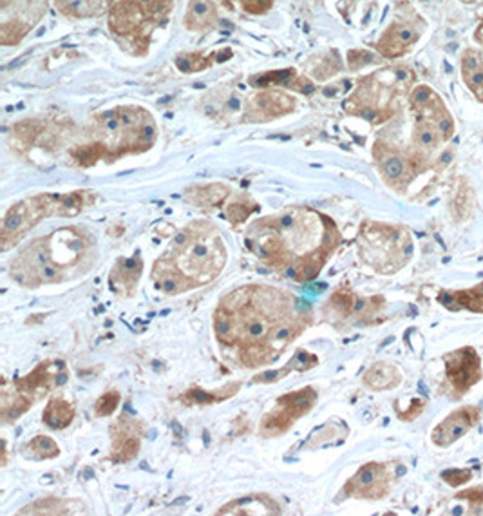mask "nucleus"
<instances>
[{
	"mask_svg": "<svg viewBox=\"0 0 483 516\" xmlns=\"http://www.w3.org/2000/svg\"><path fill=\"white\" fill-rule=\"evenodd\" d=\"M118 404H120V393L116 390L107 391L105 395H102L98 399L96 406H94V411H96V417H109L116 411Z\"/></svg>",
	"mask_w": 483,
	"mask_h": 516,
	"instance_id": "412c9836",
	"label": "nucleus"
},
{
	"mask_svg": "<svg viewBox=\"0 0 483 516\" xmlns=\"http://www.w3.org/2000/svg\"><path fill=\"white\" fill-rule=\"evenodd\" d=\"M431 95H433V92H431L429 87H425V86L416 87L411 100H413V103H415V106H424V103H427V101H429Z\"/></svg>",
	"mask_w": 483,
	"mask_h": 516,
	"instance_id": "a878e982",
	"label": "nucleus"
},
{
	"mask_svg": "<svg viewBox=\"0 0 483 516\" xmlns=\"http://www.w3.org/2000/svg\"><path fill=\"white\" fill-rule=\"evenodd\" d=\"M152 279H154L156 286L163 290L165 294H181L187 290H192V283L185 277L181 272L172 265V261L167 256L158 259L152 268Z\"/></svg>",
	"mask_w": 483,
	"mask_h": 516,
	"instance_id": "9b49d317",
	"label": "nucleus"
},
{
	"mask_svg": "<svg viewBox=\"0 0 483 516\" xmlns=\"http://www.w3.org/2000/svg\"><path fill=\"white\" fill-rule=\"evenodd\" d=\"M228 196V188L223 187V185H210V187L203 188H196V190H190V194H187V198L192 199L196 205H201V207H216V205H221V201Z\"/></svg>",
	"mask_w": 483,
	"mask_h": 516,
	"instance_id": "a211bd4d",
	"label": "nucleus"
},
{
	"mask_svg": "<svg viewBox=\"0 0 483 516\" xmlns=\"http://www.w3.org/2000/svg\"><path fill=\"white\" fill-rule=\"evenodd\" d=\"M386 468L380 464H367L357 471V475L346 484V495L348 497L360 498H380L386 495Z\"/></svg>",
	"mask_w": 483,
	"mask_h": 516,
	"instance_id": "1a4fd4ad",
	"label": "nucleus"
},
{
	"mask_svg": "<svg viewBox=\"0 0 483 516\" xmlns=\"http://www.w3.org/2000/svg\"><path fill=\"white\" fill-rule=\"evenodd\" d=\"M143 431H145V426H143L141 420L132 419L127 413H123L111 428V460L125 464L129 460L136 459V455L140 453Z\"/></svg>",
	"mask_w": 483,
	"mask_h": 516,
	"instance_id": "0eeeda50",
	"label": "nucleus"
},
{
	"mask_svg": "<svg viewBox=\"0 0 483 516\" xmlns=\"http://www.w3.org/2000/svg\"><path fill=\"white\" fill-rule=\"evenodd\" d=\"M65 381H68V372H65V364L62 361H44L40 362L30 375L13 381V386L37 401L39 397L45 395L49 390L62 386Z\"/></svg>",
	"mask_w": 483,
	"mask_h": 516,
	"instance_id": "6e6552de",
	"label": "nucleus"
},
{
	"mask_svg": "<svg viewBox=\"0 0 483 516\" xmlns=\"http://www.w3.org/2000/svg\"><path fill=\"white\" fill-rule=\"evenodd\" d=\"M308 321L309 315L291 294L248 285L223 297L214 330L219 343L241 350L239 357L245 366L256 368L276 361Z\"/></svg>",
	"mask_w": 483,
	"mask_h": 516,
	"instance_id": "f257e3e1",
	"label": "nucleus"
},
{
	"mask_svg": "<svg viewBox=\"0 0 483 516\" xmlns=\"http://www.w3.org/2000/svg\"><path fill=\"white\" fill-rule=\"evenodd\" d=\"M143 263L140 259V254H134V257L129 259H118L114 268L111 272V288L120 295H132L134 288L140 281Z\"/></svg>",
	"mask_w": 483,
	"mask_h": 516,
	"instance_id": "9d476101",
	"label": "nucleus"
},
{
	"mask_svg": "<svg viewBox=\"0 0 483 516\" xmlns=\"http://www.w3.org/2000/svg\"><path fill=\"white\" fill-rule=\"evenodd\" d=\"M462 68H464V75L480 69V60H478V57H476V53H474V51H467V53L464 54V60H462Z\"/></svg>",
	"mask_w": 483,
	"mask_h": 516,
	"instance_id": "393cba45",
	"label": "nucleus"
},
{
	"mask_svg": "<svg viewBox=\"0 0 483 516\" xmlns=\"http://www.w3.org/2000/svg\"><path fill=\"white\" fill-rule=\"evenodd\" d=\"M338 243L335 225L308 208H291L251 225L247 245L263 263L299 281L315 279Z\"/></svg>",
	"mask_w": 483,
	"mask_h": 516,
	"instance_id": "f03ea898",
	"label": "nucleus"
},
{
	"mask_svg": "<svg viewBox=\"0 0 483 516\" xmlns=\"http://www.w3.org/2000/svg\"><path fill=\"white\" fill-rule=\"evenodd\" d=\"M42 419L51 430H65L74 419V406L63 401L62 397H53L45 406Z\"/></svg>",
	"mask_w": 483,
	"mask_h": 516,
	"instance_id": "4468645a",
	"label": "nucleus"
},
{
	"mask_svg": "<svg viewBox=\"0 0 483 516\" xmlns=\"http://www.w3.org/2000/svg\"><path fill=\"white\" fill-rule=\"evenodd\" d=\"M449 158H451V152H445L444 158H442V161H444V163H449Z\"/></svg>",
	"mask_w": 483,
	"mask_h": 516,
	"instance_id": "c85d7f7f",
	"label": "nucleus"
},
{
	"mask_svg": "<svg viewBox=\"0 0 483 516\" xmlns=\"http://www.w3.org/2000/svg\"><path fill=\"white\" fill-rule=\"evenodd\" d=\"M256 210V205H251L250 201H236L232 205H228L227 216L232 223L245 221L251 212Z\"/></svg>",
	"mask_w": 483,
	"mask_h": 516,
	"instance_id": "5701e85b",
	"label": "nucleus"
},
{
	"mask_svg": "<svg viewBox=\"0 0 483 516\" xmlns=\"http://www.w3.org/2000/svg\"><path fill=\"white\" fill-rule=\"evenodd\" d=\"M453 129H454L453 120H451L449 116H444V118L438 121V130L442 132V136H444V138H449V136L453 135Z\"/></svg>",
	"mask_w": 483,
	"mask_h": 516,
	"instance_id": "bb28decb",
	"label": "nucleus"
},
{
	"mask_svg": "<svg viewBox=\"0 0 483 516\" xmlns=\"http://www.w3.org/2000/svg\"><path fill=\"white\" fill-rule=\"evenodd\" d=\"M416 143L422 145V147H435V130H431L429 127H422V129H418V132H416Z\"/></svg>",
	"mask_w": 483,
	"mask_h": 516,
	"instance_id": "b1692460",
	"label": "nucleus"
},
{
	"mask_svg": "<svg viewBox=\"0 0 483 516\" xmlns=\"http://www.w3.org/2000/svg\"><path fill=\"white\" fill-rule=\"evenodd\" d=\"M364 382H366L367 386H371L373 390H386V388L395 386L396 382H398V377H396V372L393 366L375 364L364 375Z\"/></svg>",
	"mask_w": 483,
	"mask_h": 516,
	"instance_id": "f3484780",
	"label": "nucleus"
},
{
	"mask_svg": "<svg viewBox=\"0 0 483 516\" xmlns=\"http://www.w3.org/2000/svg\"><path fill=\"white\" fill-rule=\"evenodd\" d=\"M476 39H478L480 42H483V26H480L478 33H476Z\"/></svg>",
	"mask_w": 483,
	"mask_h": 516,
	"instance_id": "cd10ccee",
	"label": "nucleus"
},
{
	"mask_svg": "<svg viewBox=\"0 0 483 516\" xmlns=\"http://www.w3.org/2000/svg\"><path fill=\"white\" fill-rule=\"evenodd\" d=\"M25 449H28L31 459L37 460L54 459V457L60 455L59 444L51 437H45V435H37L33 440H30V444L25 446Z\"/></svg>",
	"mask_w": 483,
	"mask_h": 516,
	"instance_id": "6ab92c4d",
	"label": "nucleus"
},
{
	"mask_svg": "<svg viewBox=\"0 0 483 516\" xmlns=\"http://www.w3.org/2000/svg\"><path fill=\"white\" fill-rule=\"evenodd\" d=\"M94 246L88 232L78 227L60 228L45 237L34 239L25 250L13 259L10 268L11 277L25 286L39 288L42 285H54L82 274L89 268L88 261Z\"/></svg>",
	"mask_w": 483,
	"mask_h": 516,
	"instance_id": "7ed1b4c3",
	"label": "nucleus"
},
{
	"mask_svg": "<svg viewBox=\"0 0 483 516\" xmlns=\"http://www.w3.org/2000/svg\"><path fill=\"white\" fill-rule=\"evenodd\" d=\"M241 388V382H232V384H227L225 388L218 391H207V390H199V388H190L179 397V401L185 402V404H198V406H210L216 404V402H223L234 397Z\"/></svg>",
	"mask_w": 483,
	"mask_h": 516,
	"instance_id": "ddd939ff",
	"label": "nucleus"
},
{
	"mask_svg": "<svg viewBox=\"0 0 483 516\" xmlns=\"http://www.w3.org/2000/svg\"><path fill=\"white\" fill-rule=\"evenodd\" d=\"M315 401H317V391L309 386L279 397L276 408L263 419L259 431L263 437L285 435L300 417H305L314 408Z\"/></svg>",
	"mask_w": 483,
	"mask_h": 516,
	"instance_id": "423d86ee",
	"label": "nucleus"
},
{
	"mask_svg": "<svg viewBox=\"0 0 483 516\" xmlns=\"http://www.w3.org/2000/svg\"><path fill=\"white\" fill-rule=\"evenodd\" d=\"M317 364H319L317 355H314V353H309V352H305V350H299V352L295 353L294 359H291L288 366H285L282 370H277V372H268V373H263V375H257L256 379H254V382L279 381V379H282L286 373L308 372V370H311V368L317 366Z\"/></svg>",
	"mask_w": 483,
	"mask_h": 516,
	"instance_id": "2eb2a0df",
	"label": "nucleus"
},
{
	"mask_svg": "<svg viewBox=\"0 0 483 516\" xmlns=\"http://www.w3.org/2000/svg\"><path fill=\"white\" fill-rule=\"evenodd\" d=\"M279 513L280 507L274 498L263 493H256L227 504L223 509H219L218 515H279Z\"/></svg>",
	"mask_w": 483,
	"mask_h": 516,
	"instance_id": "f8f14e48",
	"label": "nucleus"
},
{
	"mask_svg": "<svg viewBox=\"0 0 483 516\" xmlns=\"http://www.w3.org/2000/svg\"><path fill=\"white\" fill-rule=\"evenodd\" d=\"M167 257L198 288L218 277L227 261V248L218 228L198 221L179 232Z\"/></svg>",
	"mask_w": 483,
	"mask_h": 516,
	"instance_id": "20e7f679",
	"label": "nucleus"
},
{
	"mask_svg": "<svg viewBox=\"0 0 483 516\" xmlns=\"http://www.w3.org/2000/svg\"><path fill=\"white\" fill-rule=\"evenodd\" d=\"M68 506H71L69 502H63L59 498H45V500H39V502L31 504L28 506V509H22L20 515H68L71 513V509H65Z\"/></svg>",
	"mask_w": 483,
	"mask_h": 516,
	"instance_id": "aec40b11",
	"label": "nucleus"
},
{
	"mask_svg": "<svg viewBox=\"0 0 483 516\" xmlns=\"http://www.w3.org/2000/svg\"><path fill=\"white\" fill-rule=\"evenodd\" d=\"M216 19V8L210 0H192L187 11V26L192 29L207 28Z\"/></svg>",
	"mask_w": 483,
	"mask_h": 516,
	"instance_id": "dca6fc26",
	"label": "nucleus"
},
{
	"mask_svg": "<svg viewBox=\"0 0 483 516\" xmlns=\"http://www.w3.org/2000/svg\"><path fill=\"white\" fill-rule=\"evenodd\" d=\"M382 170L389 179H398L404 176L406 163L398 155H387L382 158Z\"/></svg>",
	"mask_w": 483,
	"mask_h": 516,
	"instance_id": "4be33fe9",
	"label": "nucleus"
},
{
	"mask_svg": "<svg viewBox=\"0 0 483 516\" xmlns=\"http://www.w3.org/2000/svg\"><path fill=\"white\" fill-rule=\"evenodd\" d=\"M89 194H44L37 198L25 199L17 203L15 207L8 210L2 223V234H0V245L2 250H10L15 246L31 228L45 219L48 216H76L85 205H89Z\"/></svg>",
	"mask_w": 483,
	"mask_h": 516,
	"instance_id": "39448f33",
	"label": "nucleus"
}]
</instances>
